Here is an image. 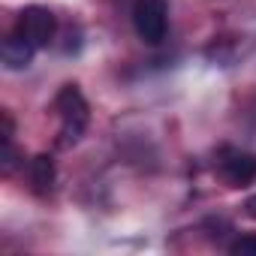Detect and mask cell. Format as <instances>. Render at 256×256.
<instances>
[{"mask_svg":"<svg viewBox=\"0 0 256 256\" xmlns=\"http://www.w3.org/2000/svg\"><path fill=\"white\" fill-rule=\"evenodd\" d=\"M54 108L60 114V145H76L88 126V102L76 84H64L54 96Z\"/></svg>","mask_w":256,"mask_h":256,"instance_id":"6da1fadb","label":"cell"},{"mask_svg":"<svg viewBox=\"0 0 256 256\" xmlns=\"http://www.w3.org/2000/svg\"><path fill=\"white\" fill-rule=\"evenodd\" d=\"M133 28L148 46L163 42L166 40V28H169V4L166 0H136Z\"/></svg>","mask_w":256,"mask_h":256,"instance_id":"7a4b0ae2","label":"cell"},{"mask_svg":"<svg viewBox=\"0 0 256 256\" xmlns=\"http://www.w3.org/2000/svg\"><path fill=\"white\" fill-rule=\"evenodd\" d=\"M16 34L24 36L34 48L48 46L52 36H54V16H52V10H46V6H28L18 16V22H16Z\"/></svg>","mask_w":256,"mask_h":256,"instance_id":"3957f363","label":"cell"},{"mask_svg":"<svg viewBox=\"0 0 256 256\" xmlns=\"http://www.w3.org/2000/svg\"><path fill=\"white\" fill-rule=\"evenodd\" d=\"M220 175L229 187H244L256 178V157L238 148H226L220 154Z\"/></svg>","mask_w":256,"mask_h":256,"instance_id":"277c9868","label":"cell"},{"mask_svg":"<svg viewBox=\"0 0 256 256\" xmlns=\"http://www.w3.org/2000/svg\"><path fill=\"white\" fill-rule=\"evenodd\" d=\"M34 46L24 40V36H18V34H10L6 40H4V48H0V58H4V66L6 70H12V72H18V70H28L30 66V60H34Z\"/></svg>","mask_w":256,"mask_h":256,"instance_id":"5b68a950","label":"cell"},{"mask_svg":"<svg viewBox=\"0 0 256 256\" xmlns=\"http://www.w3.org/2000/svg\"><path fill=\"white\" fill-rule=\"evenodd\" d=\"M30 184L36 193H48L54 187V160L48 154H36L30 160Z\"/></svg>","mask_w":256,"mask_h":256,"instance_id":"8992f818","label":"cell"},{"mask_svg":"<svg viewBox=\"0 0 256 256\" xmlns=\"http://www.w3.org/2000/svg\"><path fill=\"white\" fill-rule=\"evenodd\" d=\"M235 256H256V235H244L229 247Z\"/></svg>","mask_w":256,"mask_h":256,"instance_id":"52a82bcc","label":"cell"},{"mask_svg":"<svg viewBox=\"0 0 256 256\" xmlns=\"http://www.w3.org/2000/svg\"><path fill=\"white\" fill-rule=\"evenodd\" d=\"M244 214H247L250 220H256V193H253V196L244 202Z\"/></svg>","mask_w":256,"mask_h":256,"instance_id":"ba28073f","label":"cell"}]
</instances>
